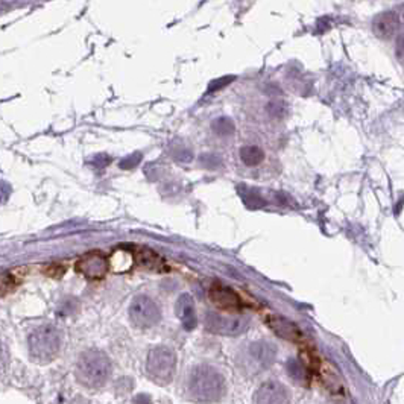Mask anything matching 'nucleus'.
<instances>
[{
  "label": "nucleus",
  "instance_id": "nucleus-17",
  "mask_svg": "<svg viewBox=\"0 0 404 404\" xmlns=\"http://www.w3.org/2000/svg\"><path fill=\"white\" fill-rule=\"evenodd\" d=\"M140 160H142V153L135 152V153H133V155H129L128 158H124L122 161H120V167H122V169H133V167H135L137 165H139Z\"/></svg>",
  "mask_w": 404,
  "mask_h": 404
},
{
  "label": "nucleus",
  "instance_id": "nucleus-7",
  "mask_svg": "<svg viewBox=\"0 0 404 404\" xmlns=\"http://www.w3.org/2000/svg\"><path fill=\"white\" fill-rule=\"evenodd\" d=\"M205 327L216 335L237 336L248 328V319L240 317H222V314L217 313H207Z\"/></svg>",
  "mask_w": 404,
  "mask_h": 404
},
{
  "label": "nucleus",
  "instance_id": "nucleus-16",
  "mask_svg": "<svg viewBox=\"0 0 404 404\" xmlns=\"http://www.w3.org/2000/svg\"><path fill=\"white\" fill-rule=\"evenodd\" d=\"M174 158L180 161V163H189V161H192L193 158V153L190 149H187L185 146H175V151H174Z\"/></svg>",
  "mask_w": 404,
  "mask_h": 404
},
{
  "label": "nucleus",
  "instance_id": "nucleus-5",
  "mask_svg": "<svg viewBox=\"0 0 404 404\" xmlns=\"http://www.w3.org/2000/svg\"><path fill=\"white\" fill-rule=\"evenodd\" d=\"M176 369L175 353L167 346H157L149 351L146 359L148 376L158 385H169L172 382Z\"/></svg>",
  "mask_w": 404,
  "mask_h": 404
},
{
  "label": "nucleus",
  "instance_id": "nucleus-3",
  "mask_svg": "<svg viewBox=\"0 0 404 404\" xmlns=\"http://www.w3.org/2000/svg\"><path fill=\"white\" fill-rule=\"evenodd\" d=\"M276 346L266 341H260L245 346L239 354L237 363L245 374L254 376L272 367V363L276 362Z\"/></svg>",
  "mask_w": 404,
  "mask_h": 404
},
{
  "label": "nucleus",
  "instance_id": "nucleus-11",
  "mask_svg": "<svg viewBox=\"0 0 404 404\" xmlns=\"http://www.w3.org/2000/svg\"><path fill=\"white\" fill-rule=\"evenodd\" d=\"M210 301L216 307L224 310H237L240 309V298L237 294L230 287H224L221 285H216L210 289Z\"/></svg>",
  "mask_w": 404,
  "mask_h": 404
},
{
  "label": "nucleus",
  "instance_id": "nucleus-14",
  "mask_svg": "<svg viewBox=\"0 0 404 404\" xmlns=\"http://www.w3.org/2000/svg\"><path fill=\"white\" fill-rule=\"evenodd\" d=\"M287 374L292 377L295 382L304 385L307 382V369L303 363L296 359H290L287 362Z\"/></svg>",
  "mask_w": 404,
  "mask_h": 404
},
{
  "label": "nucleus",
  "instance_id": "nucleus-8",
  "mask_svg": "<svg viewBox=\"0 0 404 404\" xmlns=\"http://www.w3.org/2000/svg\"><path fill=\"white\" fill-rule=\"evenodd\" d=\"M255 403L262 404H285L290 401V392L285 385L276 380L264 382L254 395Z\"/></svg>",
  "mask_w": 404,
  "mask_h": 404
},
{
  "label": "nucleus",
  "instance_id": "nucleus-2",
  "mask_svg": "<svg viewBox=\"0 0 404 404\" xmlns=\"http://www.w3.org/2000/svg\"><path fill=\"white\" fill-rule=\"evenodd\" d=\"M111 374V362L107 354L98 350H88L79 355L76 377L87 387H101Z\"/></svg>",
  "mask_w": 404,
  "mask_h": 404
},
{
  "label": "nucleus",
  "instance_id": "nucleus-6",
  "mask_svg": "<svg viewBox=\"0 0 404 404\" xmlns=\"http://www.w3.org/2000/svg\"><path fill=\"white\" fill-rule=\"evenodd\" d=\"M129 318H131L135 327L151 328L158 324L161 319V313L158 305L151 298L139 295L134 298L131 305H129Z\"/></svg>",
  "mask_w": 404,
  "mask_h": 404
},
{
  "label": "nucleus",
  "instance_id": "nucleus-13",
  "mask_svg": "<svg viewBox=\"0 0 404 404\" xmlns=\"http://www.w3.org/2000/svg\"><path fill=\"white\" fill-rule=\"evenodd\" d=\"M240 158L246 166L253 167L262 163L264 158V153L260 148H257V146H245L240 149Z\"/></svg>",
  "mask_w": 404,
  "mask_h": 404
},
{
  "label": "nucleus",
  "instance_id": "nucleus-12",
  "mask_svg": "<svg viewBox=\"0 0 404 404\" xmlns=\"http://www.w3.org/2000/svg\"><path fill=\"white\" fill-rule=\"evenodd\" d=\"M269 327L276 331V335L286 339V341L298 342L303 337L301 330L298 328L294 322H290L289 319L280 318V317H272L269 321Z\"/></svg>",
  "mask_w": 404,
  "mask_h": 404
},
{
  "label": "nucleus",
  "instance_id": "nucleus-10",
  "mask_svg": "<svg viewBox=\"0 0 404 404\" xmlns=\"http://www.w3.org/2000/svg\"><path fill=\"white\" fill-rule=\"evenodd\" d=\"M175 313L185 330L190 331L196 328L198 317L195 310V303H193V298L189 294H183L178 298L175 304Z\"/></svg>",
  "mask_w": 404,
  "mask_h": 404
},
{
  "label": "nucleus",
  "instance_id": "nucleus-9",
  "mask_svg": "<svg viewBox=\"0 0 404 404\" xmlns=\"http://www.w3.org/2000/svg\"><path fill=\"white\" fill-rule=\"evenodd\" d=\"M76 271L87 278H102L108 271V262L102 254L90 253L79 258L76 263Z\"/></svg>",
  "mask_w": 404,
  "mask_h": 404
},
{
  "label": "nucleus",
  "instance_id": "nucleus-18",
  "mask_svg": "<svg viewBox=\"0 0 404 404\" xmlns=\"http://www.w3.org/2000/svg\"><path fill=\"white\" fill-rule=\"evenodd\" d=\"M204 155L208 158V161H201L202 166L204 167H208V169H216V167H219L221 166V158L214 155V153H204Z\"/></svg>",
  "mask_w": 404,
  "mask_h": 404
},
{
  "label": "nucleus",
  "instance_id": "nucleus-4",
  "mask_svg": "<svg viewBox=\"0 0 404 404\" xmlns=\"http://www.w3.org/2000/svg\"><path fill=\"white\" fill-rule=\"evenodd\" d=\"M61 348V335L52 326H42L29 336V351L35 360L46 363L55 359Z\"/></svg>",
  "mask_w": 404,
  "mask_h": 404
},
{
  "label": "nucleus",
  "instance_id": "nucleus-19",
  "mask_svg": "<svg viewBox=\"0 0 404 404\" xmlns=\"http://www.w3.org/2000/svg\"><path fill=\"white\" fill-rule=\"evenodd\" d=\"M10 285H11V281L8 280V277H0V295H3L6 292Z\"/></svg>",
  "mask_w": 404,
  "mask_h": 404
},
{
  "label": "nucleus",
  "instance_id": "nucleus-15",
  "mask_svg": "<svg viewBox=\"0 0 404 404\" xmlns=\"http://www.w3.org/2000/svg\"><path fill=\"white\" fill-rule=\"evenodd\" d=\"M213 131L217 134V135H221V137H227V135H231L234 133V129H236V126H234V124L231 122V120L228 117H221V119H216L213 125Z\"/></svg>",
  "mask_w": 404,
  "mask_h": 404
},
{
  "label": "nucleus",
  "instance_id": "nucleus-1",
  "mask_svg": "<svg viewBox=\"0 0 404 404\" xmlns=\"http://www.w3.org/2000/svg\"><path fill=\"white\" fill-rule=\"evenodd\" d=\"M189 389L198 401H217L225 394V378L214 368L208 365H199L192 371L189 378Z\"/></svg>",
  "mask_w": 404,
  "mask_h": 404
}]
</instances>
